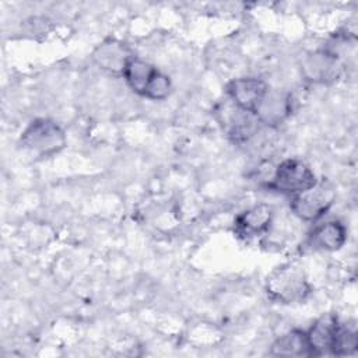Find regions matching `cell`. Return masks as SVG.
Returning a JSON list of instances; mask_svg holds the SVG:
<instances>
[{
    "label": "cell",
    "mask_w": 358,
    "mask_h": 358,
    "mask_svg": "<svg viewBox=\"0 0 358 358\" xmlns=\"http://www.w3.org/2000/svg\"><path fill=\"white\" fill-rule=\"evenodd\" d=\"M312 287L303 270L295 264H284L270 273L266 280V292L270 299L280 303L305 301Z\"/></svg>",
    "instance_id": "7a4b0ae2"
},
{
    "label": "cell",
    "mask_w": 358,
    "mask_h": 358,
    "mask_svg": "<svg viewBox=\"0 0 358 358\" xmlns=\"http://www.w3.org/2000/svg\"><path fill=\"white\" fill-rule=\"evenodd\" d=\"M347 241V229L337 220L326 221L317 225L309 235L308 245L313 250L336 252L344 246Z\"/></svg>",
    "instance_id": "4fadbf2b"
},
{
    "label": "cell",
    "mask_w": 358,
    "mask_h": 358,
    "mask_svg": "<svg viewBox=\"0 0 358 358\" xmlns=\"http://www.w3.org/2000/svg\"><path fill=\"white\" fill-rule=\"evenodd\" d=\"M358 348V334L355 324L350 323H338V327L334 334L333 345L330 348V354L333 355H351Z\"/></svg>",
    "instance_id": "9a60e30c"
},
{
    "label": "cell",
    "mask_w": 358,
    "mask_h": 358,
    "mask_svg": "<svg viewBox=\"0 0 358 358\" xmlns=\"http://www.w3.org/2000/svg\"><path fill=\"white\" fill-rule=\"evenodd\" d=\"M291 110H292L291 94L268 90L255 115L259 119L260 124L275 127L281 124L291 115Z\"/></svg>",
    "instance_id": "8fae6325"
},
{
    "label": "cell",
    "mask_w": 358,
    "mask_h": 358,
    "mask_svg": "<svg viewBox=\"0 0 358 358\" xmlns=\"http://www.w3.org/2000/svg\"><path fill=\"white\" fill-rule=\"evenodd\" d=\"M20 144L29 154L49 157L64 148L66 134L56 122L35 119L22 131Z\"/></svg>",
    "instance_id": "3957f363"
},
{
    "label": "cell",
    "mask_w": 358,
    "mask_h": 358,
    "mask_svg": "<svg viewBox=\"0 0 358 358\" xmlns=\"http://www.w3.org/2000/svg\"><path fill=\"white\" fill-rule=\"evenodd\" d=\"M338 323V317L334 313H324L305 331L312 357L330 354Z\"/></svg>",
    "instance_id": "7c38bea8"
},
{
    "label": "cell",
    "mask_w": 358,
    "mask_h": 358,
    "mask_svg": "<svg viewBox=\"0 0 358 358\" xmlns=\"http://www.w3.org/2000/svg\"><path fill=\"white\" fill-rule=\"evenodd\" d=\"M122 76L133 92L148 99L162 101L168 98L172 90L171 80L166 74L136 56L127 62Z\"/></svg>",
    "instance_id": "6da1fadb"
},
{
    "label": "cell",
    "mask_w": 358,
    "mask_h": 358,
    "mask_svg": "<svg viewBox=\"0 0 358 358\" xmlns=\"http://www.w3.org/2000/svg\"><path fill=\"white\" fill-rule=\"evenodd\" d=\"M268 90V85L262 78L241 77L228 83L227 95L242 110L256 113Z\"/></svg>",
    "instance_id": "ba28073f"
},
{
    "label": "cell",
    "mask_w": 358,
    "mask_h": 358,
    "mask_svg": "<svg viewBox=\"0 0 358 358\" xmlns=\"http://www.w3.org/2000/svg\"><path fill=\"white\" fill-rule=\"evenodd\" d=\"M315 172L302 161L289 158L278 164L266 187L282 194L295 196L316 185Z\"/></svg>",
    "instance_id": "277c9868"
},
{
    "label": "cell",
    "mask_w": 358,
    "mask_h": 358,
    "mask_svg": "<svg viewBox=\"0 0 358 358\" xmlns=\"http://www.w3.org/2000/svg\"><path fill=\"white\" fill-rule=\"evenodd\" d=\"M220 113L222 116L220 122L232 143L239 145L246 144L255 134H257L260 122L255 113L242 110L231 101L224 105Z\"/></svg>",
    "instance_id": "52a82bcc"
},
{
    "label": "cell",
    "mask_w": 358,
    "mask_h": 358,
    "mask_svg": "<svg viewBox=\"0 0 358 358\" xmlns=\"http://www.w3.org/2000/svg\"><path fill=\"white\" fill-rule=\"evenodd\" d=\"M305 80L315 84H331L344 71V63L327 49H320L305 56L301 64Z\"/></svg>",
    "instance_id": "8992f818"
},
{
    "label": "cell",
    "mask_w": 358,
    "mask_h": 358,
    "mask_svg": "<svg viewBox=\"0 0 358 358\" xmlns=\"http://www.w3.org/2000/svg\"><path fill=\"white\" fill-rule=\"evenodd\" d=\"M336 192L327 182H316L312 187L292 196L291 210L303 221H316L322 218L333 206Z\"/></svg>",
    "instance_id": "5b68a950"
},
{
    "label": "cell",
    "mask_w": 358,
    "mask_h": 358,
    "mask_svg": "<svg viewBox=\"0 0 358 358\" xmlns=\"http://www.w3.org/2000/svg\"><path fill=\"white\" fill-rule=\"evenodd\" d=\"M133 57L127 45L117 39H106L92 52L94 62L102 69L113 74H123L127 62Z\"/></svg>",
    "instance_id": "30bf717a"
},
{
    "label": "cell",
    "mask_w": 358,
    "mask_h": 358,
    "mask_svg": "<svg viewBox=\"0 0 358 358\" xmlns=\"http://www.w3.org/2000/svg\"><path fill=\"white\" fill-rule=\"evenodd\" d=\"M274 218L273 207L268 204H257L242 211L235 218L234 231L239 238L250 239L268 232Z\"/></svg>",
    "instance_id": "9c48e42d"
},
{
    "label": "cell",
    "mask_w": 358,
    "mask_h": 358,
    "mask_svg": "<svg viewBox=\"0 0 358 358\" xmlns=\"http://www.w3.org/2000/svg\"><path fill=\"white\" fill-rule=\"evenodd\" d=\"M270 354L274 357H312L306 333L298 329L280 336L273 343Z\"/></svg>",
    "instance_id": "5bb4252c"
}]
</instances>
